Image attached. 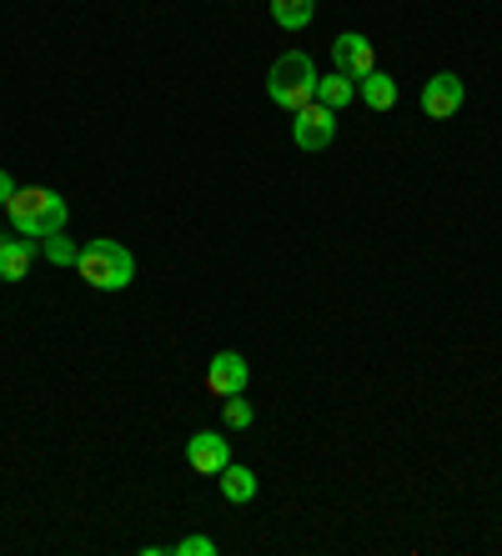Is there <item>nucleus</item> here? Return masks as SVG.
<instances>
[{"label":"nucleus","mask_w":502,"mask_h":556,"mask_svg":"<svg viewBox=\"0 0 502 556\" xmlns=\"http://www.w3.org/2000/svg\"><path fill=\"white\" fill-rule=\"evenodd\" d=\"M317 15V0H272V21L281 30H306Z\"/></svg>","instance_id":"13"},{"label":"nucleus","mask_w":502,"mask_h":556,"mask_svg":"<svg viewBox=\"0 0 502 556\" xmlns=\"http://www.w3.org/2000/svg\"><path fill=\"white\" fill-rule=\"evenodd\" d=\"M251 387V362L241 356V351H216L212 366H206V391L212 396H247Z\"/></svg>","instance_id":"5"},{"label":"nucleus","mask_w":502,"mask_h":556,"mask_svg":"<svg viewBox=\"0 0 502 556\" xmlns=\"http://www.w3.org/2000/svg\"><path fill=\"white\" fill-rule=\"evenodd\" d=\"M463 101H467V86H463V76H452V71H437L423 86V111L432 121H452L463 111Z\"/></svg>","instance_id":"7"},{"label":"nucleus","mask_w":502,"mask_h":556,"mask_svg":"<svg viewBox=\"0 0 502 556\" xmlns=\"http://www.w3.org/2000/svg\"><path fill=\"white\" fill-rule=\"evenodd\" d=\"M36 241H15V236H0V281H26L30 276V261H36Z\"/></svg>","instance_id":"9"},{"label":"nucleus","mask_w":502,"mask_h":556,"mask_svg":"<svg viewBox=\"0 0 502 556\" xmlns=\"http://www.w3.org/2000/svg\"><path fill=\"white\" fill-rule=\"evenodd\" d=\"M186 462H191V471L216 481L226 466H231V441H226L222 431H197V437L186 441Z\"/></svg>","instance_id":"8"},{"label":"nucleus","mask_w":502,"mask_h":556,"mask_svg":"<svg viewBox=\"0 0 502 556\" xmlns=\"http://www.w3.org/2000/svg\"><path fill=\"white\" fill-rule=\"evenodd\" d=\"M172 556H216V542L212 536H181V542L172 546Z\"/></svg>","instance_id":"16"},{"label":"nucleus","mask_w":502,"mask_h":556,"mask_svg":"<svg viewBox=\"0 0 502 556\" xmlns=\"http://www.w3.org/2000/svg\"><path fill=\"white\" fill-rule=\"evenodd\" d=\"M40 256L51 261V266H71V271H76L80 247H76V241H66V231H55V236H46V241H40Z\"/></svg>","instance_id":"14"},{"label":"nucleus","mask_w":502,"mask_h":556,"mask_svg":"<svg viewBox=\"0 0 502 556\" xmlns=\"http://www.w3.org/2000/svg\"><path fill=\"white\" fill-rule=\"evenodd\" d=\"M266 96L281 105V111H302V105L317 101V65L306 51H287L272 61L266 71Z\"/></svg>","instance_id":"2"},{"label":"nucleus","mask_w":502,"mask_h":556,"mask_svg":"<svg viewBox=\"0 0 502 556\" xmlns=\"http://www.w3.org/2000/svg\"><path fill=\"white\" fill-rule=\"evenodd\" d=\"M291 141H297V151H327L337 141V111H327L322 101L291 111Z\"/></svg>","instance_id":"4"},{"label":"nucleus","mask_w":502,"mask_h":556,"mask_svg":"<svg viewBox=\"0 0 502 556\" xmlns=\"http://www.w3.org/2000/svg\"><path fill=\"white\" fill-rule=\"evenodd\" d=\"M317 101L327 111H342V105L357 101V80L342 76V71H331V76H317Z\"/></svg>","instance_id":"12"},{"label":"nucleus","mask_w":502,"mask_h":556,"mask_svg":"<svg viewBox=\"0 0 502 556\" xmlns=\"http://www.w3.org/2000/svg\"><path fill=\"white\" fill-rule=\"evenodd\" d=\"M216 486H222V496L231 506H247V502H256V492H262V481H256V471H251V466H226L222 477H216Z\"/></svg>","instance_id":"10"},{"label":"nucleus","mask_w":502,"mask_h":556,"mask_svg":"<svg viewBox=\"0 0 502 556\" xmlns=\"http://www.w3.org/2000/svg\"><path fill=\"white\" fill-rule=\"evenodd\" d=\"M15 195V181H11V170H0V206Z\"/></svg>","instance_id":"17"},{"label":"nucleus","mask_w":502,"mask_h":556,"mask_svg":"<svg viewBox=\"0 0 502 556\" xmlns=\"http://www.w3.org/2000/svg\"><path fill=\"white\" fill-rule=\"evenodd\" d=\"M5 211H11L15 236H26V241H46V236L66 231V216H71L66 201L55 191H46V186H15Z\"/></svg>","instance_id":"1"},{"label":"nucleus","mask_w":502,"mask_h":556,"mask_svg":"<svg viewBox=\"0 0 502 556\" xmlns=\"http://www.w3.org/2000/svg\"><path fill=\"white\" fill-rule=\"evenodd\" d=\"M331 65H337L342 76L362 80L377 71V51H372V40L362 36V30H342V36L331 40Z\"/></svg>","instance_id":"6"},{"label":"nucleus","mask_w":502,"mask_h":556,"mask_svg":"<svg viewBox=\"0 0 502 556\" xmlns=\"http://www.w3.org/2000/svg\"><path fill=\"white\" fill-rule=\"evenodd\" d=\"M222 421L231 431H247L251 427V402H241V396H226V402H222Z\"/></svg>","instance_id":"15"},{"label":"nucleus","mask_w":502,"mask_h":556,"mask_svg":"<svg viewBox=\"0 0 502 556\" xmlns=\"http://www.w3.org/2000/svg\"><path fill=\"white\" fill-rule=\"evenodd\" d=\"M357 96L367 101V111H392V105L402 101V91H397V80L387 76V71H372V76H362Z\"/></svg>","instance_id":"11"},{"label":"nucleus","mask_w":502,"mask_h":556,"mask_svg":"<svg viewBox=\"0 0 502 556\" xmlns=\"http://www.w3.org/2000/svg\"><path fill=\"white\" fill-rule=\"evenodd\" d=\"M76 271L96 291H126L136 281V256L121 241H86L76 256Z\"/></svg>","instance_id":"3"}]
</instances>
